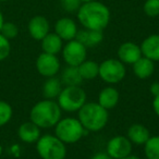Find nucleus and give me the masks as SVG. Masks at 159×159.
Returning a JSON list of instances; mask_svg holds the SVG:
<instances>
[{"label": "nucleus", "mask_w": 159, "mask_h": 159, "mask_svg": "<svg viewBox=\"0 0 159 159\" xmlns=\"http://www.w3.org/2000/svg\"><path fill=\"white\" fill-rule=\"evenodd\" d=\"M1 154H2V147H1V145H0V156H1Z\"/></svg>", "instance_id": "nucleus-36"}, {"label": "nucleus", "mask_w": 159, "mask_h": 159, "mask_svg": "<svg viewBox=\"0 0 159 159\" xmlns=\"http://www.w3.org/2000/svg\"><path fill=\"white\" fill-rule=\"evenodd\" d=\"M75 39L80 42L85 47H95L96 45L100 44L104 39L102 31H96V30L84 29L81 31H77Z\"/></svg>", "instance_id": "nucleus-15"}, {"label": "nucleus", "mask_w": 159, "mask_h": 159, "mask_svg": "<svg viewBox=\"0 0 159 159\" xmlns=\"http://www.w3.org/2000/svg\"><path fill=\"white\" fill-rule=\"evenodd\" d=\"M143 9L147 16L156 18L159 16V0H146Z\"/></svg>", "instance_id": "nucleus-27"}, {"label": "nucleus", "mask_w": 159, "mask_h": 159, "mask_svg": "<svg viewBox=\"0 0 159 159\" xmlns=\"http://www.w3.org/2000/svg\"><path fill=\"white\" fill-rule=\"evenodd\" d=\"M36 149L43 159H64L66 156V144L56 135L47 134L36 142Z\"/></svg>", "instance_id": "nucleus-4"}, {"label": "nucleus", "mask_w": 159, "mask_h": 159, "mask_svg": "<svg viewBox=\"0 0 159 159\" xmlns=\"http://www.w3.org/2000/svg\"><path fill=\"white\" fill-rule=\"evenodd\" d=\"M76 23L70 18H61L55 24V33L61 38L62 40H72L75 39L77 33Z\"/></svg>", "instance_id": "nucleus-11"}, {"label": "nucleus", "mask_w": 159, "mask_h": 159, "mask_svg": "<svg viewBox=\"0 0 159 159\" xmlns=\"http://www.w3.org/2000/svg\"><path fill=\"white\" fill-rule=\"evenodd\" d=\"M60 3H61V7L63 10H66V12H77V10L80 9L82 2L80 0H60Z\"/></svg>", "instance_id": "nucleus-29"}, {"label": "nucleus", "mask_w": 159, "mask_h": 159, "mask_svg": "<svg viewBox=\"0 0 159 159\" xmlns=\"http://www.w3.org/2000/svg\"><path fill=\"white\" fill-rule=\"evenodd\" d=\"M43 51L50 55H57L62 49V39L56 33H48L42 39Z\"/></svg>", "instance_id": "nucleus-19"}, {"label": "nucleus", "mask_w": 159, "mask_h": 159, "mask_svg": "<svg viewBox=\"0 0 159 159\" xmlns=\"http://www.w3.org/2000/svg\"><path fill=\"white\" fill-rule=\"evenodd\" d=\"M30 117L31 121L38 128H51L61 119V108L58 102L51 99H45L37 102L32 108Z\"/></svg>", "instance_id": "nucleus-2"}, {"label": "nucleus", "mask_w": 159, "mask_h": 159, "mask_svg": "<svg viewBox=\"0 0 159 159\" xmlns=\"http://www.w3.org/2000/svg\"><path fill=\"white\" fill-rule=\"evenodd\" d=\"M56 136L64 144L76 143L82 139L85 133V129L79 119L64 118L60 119L56 124Z\"/></svg>", "instance_id": "nucleus-5"}, {"label": "nucleus", "mask_w": 159, "mask_h": 159, "mask_svg": "<svg viewBox=\"0 0 159 159\" xmlns=\"http://www.w3.org/2000/svg\"><path fill=\"white\" fill-rule=\"evenodd\" d=\"M62 84L66 86H80L82 84L83 79L79 72L77 66H70L66 68L62 71L61 79H60Z\"/></svg>", "instance_id": "nucleus-22"}, {"label": "nucleus", "mask_w": 159, "mask_h": 159, "mask_svg": "<svg viewBox=\"0 0 159 159\" xmlns=\"http://www.w3.org/2000/svg\"><path fill=\"white\" fill-rule=\"evenodd\" d=\"M102 81L108 84H117L125 76V66L120 60L108 59L99 64V73Z\"/></svg>", "instance_id": "nucleus-7"}, {"label": "nucleus", "mask_w": 159, "mask_h": 159, "mask_svg": "<svg viewBox=\"0 0 159 159\" xmlns=\"http://www.w3.org/2000/svg\"><path fill=\"white\" fill-rule=\"evenodd\" d=\"M91 159H113V158H111L107 152H98V154L94 155Z\"/></svg>", "instance_id": "nucleus-31"}, {"label": "nucleus", "mask_w": 159, "mask_h": 159, "mask_svg": "<svg viewBox=\"0 0 159 159\" xmlns=\"http://www.w3.org/2000/svg\"><path fill=\"white\" fill-rule=\"evenodd\" d=\"M77 20L84 29L102 31L110 21V10L97 0L83 2L77 10Z\"/></svg>", "instance_id": "nucleus-1"}, {"label": "nucleus", "mask_w": 159, "mask_h": 159, "mask_svg": "<svg viewBox=\"0 0 159 159\" xmlns=\"http://www.w3.org/2000/svg\"><path fill=\"white\" fill-rule=\"evenodd\" d=\"M3 1H8V0H0V2H3Z\"/></svg>", "instance_id": "nucleus-37"}, {"label": "nucleus", "mask_w": 159, "mask_h": 159, "mask_svg": "<svg viewBox=\"0 0 159 159\" xmlns=\"http://www.w3.org/2000/svg\"><path fill=\"white\" fill-rule=\"evenodd\" d=\"M144 152L147 159H159V136H152L144 144Z\"/></svg>", "instance_id": "nucleus-24"}, {"label": "nucleus", "mask_w": 159, "mask_h": 159, "mask_svg": "<svg viewBox=\"0 0 159 159\" xmlns=\"http://www.w3.org/2000/svg\"><path fill=\"white\" fill-rule=\"evenodd\" d=\"M119 102V93L115 87H106L99 94L98 104L104 107L106 110L112 109Z\"/></svg>", "instance_id": "nucleus-18"}, {"label": "nucleus", "mask_w": 159, "mask_h": 159, "mask_svg": "<svg viewBox=\"0 0 159 159\" xmlns=\"http://www.w3.org/2000/svg\"><path fill=\"white\" fill-rule=\"evenodd\" d=\"M3 23H5V20H3V16H2V13H1V11H0V30H1V27H2Z\"/></svg>", "instance_id": "nucleus-33"}, {"label": "nucleus", "mask_w": 159, "mask_h": 159, "mask_svg": "<svg viewBox=\"0 0 159 159\" xmlns=\"http://www.w3.org/2000/svg\"><path fill=\"white\" fill-rule=\"evenodd\" d=\"M79 120L85 130L97 132L106 126L108 122V110L98 102H85L79 110Z\"/></svg>", "instance_id": "nucleus-3"}, {"label": "nucleus", "mask_w": 159, "mask_h": 159, "mask_svg": "<svg viewBox=\"0 0 159 159\" xmlns=\"http://www.w3.org/2000/svg\"><path fill=\"white\" fill-rule=\"evenodd\" d=\"M62 91V83L60 79L56 76L48 77L43 86V95L46 99H53L58 98L59 94Z\"/></svg>", "instance_id": "nucleus-21"}, {"label": "nucleus", "mask_w": 159, "mask_h": 159, "mask_svg": "<svg viewBox=\"0 0 159 159\" xmlns=\"http://www.w3.org/2000/svg\"><path fill=\"white\" fill-rule=\"evenodd\" d=\"M118 56L122 63L133 64L142 57L141 47L131 42L123 43L118 49Z\"/></svg>", "instance_id": "nucleus-12"}, {"label": "nucleus", "mask_w": 159, "mask_h": 159, "mask_svg": "<svg viewBox=\"0 0 159 159\" xmlns=\"http://www.w3.org/2000/svg\"><path fill=\"white\" fill-rule=\"evenodd\" d=\"M152 108H154V111L156 112V115L159 117V95L155 96V99L152 102Z\"/></svg>", "instance_id": "nucleus-32"}, {"label": "nucleus", "mask_w": 159, "mask_h": 159, "mask_svg": "<svg viewBox=\"0 0 159 159\" xmlns=\"http://www.w3.org/2000/svg\"><path fill=\"white\" fill-rule=\"evenodd\" d=\"M0 34L2 36H5L8 39H13L18 36L19 34V29L14 23L12 22H5L2 24V27L0 30Z\"/></svg>", "instance_id": "nucleus-26"}, {"label": "nucleus", "mask_w": 159, "mask_h": 159, "mask_svg": "<svg viewBox=\"0 0 159 159\" xmlns=\"http://www.w3.org/2000/svg\"><path fill=\"white\" fill-rule=\"evenodd\" d=\"M150 93L154 96L159 95V82H155L150 85Z\"/></svg>", "instance_id": "nucleus-30"}, {"label": "nucleus", "mask_w": 159, "mask_h": 159, "mask_svg": "<svg viewBox=\"0 0 159 159\" xmlns=\"http://www.w3.org/2000/svg\"><path fill=\"white\" fill-rule=\"evenodd\" d=\"M49 22L45 16H35L29 22V33L35 40H42L49 33Z\"/></svg>", "instance_id": "nucleus-13"}, {"label": "nucleus", "mask_w": 159, "mask_h": 159, "mask_svg": "<svg viewBox=\"0 0 159 159\" xmlns=\"http://www.w3.org/2000/svg\"><path fill=\"white\" fill-rule=\"evenodd\" d=\"M122 159H141V158L137 156H133V155H129V156L124 157V158H122Z\"/></svg>", "instance_id": "nucleus-34"}, {"label": "nucleus", "mask_w": 159, "mask_h": 159, "mask_svg": "<svg viewBox=\"0 0 159 159\" xmlns=\"http://www.w3.org/2000/svg\"><path fill=\"white\" fill-rule=\"evenodd\" d=\"M132 143L125 136H115L107 144V154L113 159H122L131 155Z\"/></svg>", "instance_id": "nucleus-9"}, {"label": "nucleus", "mask_w": 159, "mask_h": 159, "mask_svg": "<svg viewBox=\"0 0 159 159\" xmlns=\"http://www.w3.org/2000/svg\"><path fill=\"white\" fill-rule=\"evenodd\" d=\"M79 72L83 80H93L98 76L99 64L93 60H85L77 66Z\"/></svg>", "instance_id": "nucleus-23"}, {"label": "nucleus", "mask_w": 159, "mask_h": 159, "mask_svg": "<svg viewBox=\"0 0 159 159\" xmlns=\"http://www.w3.org/2000/svg\"><path fill=\"white\" fill-rule=\"evenodd\" d=\"M40 128H38L35 123H33L32 121L25 122V123L21 124L20 128L18 130L19 137L21 139V141H23L24 143H36L38 141V139L40 137Z\"/></svg>", "instance_id": "nucleus-16"}, {"label": "nucleus", "mask_w": 159, "mask_h": 159, "mask_svg": "<svg viewBox=\"0 0 159 159\" xmlns=\"http://www.w3.org/2000/svg\"><path fill=\"white\" fill-rule=\"evenodd\" d=\"M86 47L76 39L69 40L62 49V57L70 66H79L86 60Z\"/></svg>", "instance_id": "nucleus-8"}, {"label": "nucleus", "mask_w": 159, "mask_h": 159, "mask_svg": "<svg viewBox=\"0 0 159 159\" xmlns=\"http://www.w3.org/2000/svg\"><path fill=\"white\" fill-rule=\"evenodd\" d=\"M80 1H81V2H89V1H93V0H80Z\"/></svg>", "instance_id": "nucleus-35"}, {"label": "nucleus", "mask_w": 159, "mask_h": 159, "mask_svg": "<svg viewBox=\"0 0 159 159\" xmlns=\"http://www.w3.org/2000/svg\"><path fill=\"white\" fill-rule=\"evenodd\" d=\"M142 55L152 61H159V34L146 37L141 46Z\"/></svg>", "instance_id": "nucleus-14"}, {"label": "nucleus", "mask_w": 159, "mask_h": 159, "mask_svg": "<svg viewBox=\"0 0 159 159\" xmlns=\"http://www.w3.org/2000/svg\"><path fill=\"white\" fill-rule=\"evenodd\" d=\"M11 51V45L10 40L0 34V61L7 59Z\"/></svg>", "instance_id": "nucleus-28"}, {"label": "nucleus", "mask_w": 159, "mask_h": 159, "mask_svg": "<svg viewBox=\"0 0 159 159\" xmlns=\"http://www.w3.org/2000/svg\"><path fill=\"white\" fill-rule=\"evenodd\" d=\"M86 102V94L80 86H66L58 96V105L64 111H79Z\"/></svg>", "instance_id": "nucleus-6"}, {"label": "nucleus", "mask_w": 159, "mask_h": 159, "mask_svg": "<svg viewBox=\"0 0 159 159\" xmlns=\"http://www.w3.org/2000/svg\"><path fill=\"white\" fill-rule=\"evenodd\" d=\"M12 108L8 102L0 100V126H3L11 120L12 118Z\"/></svg>", "instance_id": "nucleus-25"}, {"label": "nucleus", "mask_w": 159, "mask_h": 159, "mask_svg": "<svg viewBox=\"0 0 159 159\" xmlns=\"http://www.w3.org/2000/svg\"><path fill=\"white\" fill-rule=\"evenodd\" d=\"M36 68L39 74L46 77L56 76L60 70V61L56 55L43 52L36 60Z\"/></svg>", "instance_id": "nucleus-10"}, {"label": "nucleus", "mask_w": 159, "mask_h": 159, "mask_svg": "<svg viewBox=\"0 0 159 159\" xmlns=\"http://www.w3.org/2000/svg\"><path fill=\"white\" fill-rule=\"evenodd\" d=\"M150 137L149 131L143 124H133L128 130V139L135 145H144Z\"/></svg>", "instance_id": "nucleus-17"}, {"label": "nucleus", "mask_w": 159, "mask_h": 159, "mask_svg": "<svg viewBox=\"0 0 159 159\" xmlns=\"http://www.w3.org/2000/svg\"><path fill=\"white\" fill-rule=\"evenodd\" d=\"M154 61L146 57H141L136 62L133 63V71L139 79H147L154 73Z\"/></svg>", "instance_id": "nucleus-20"}]
</instances>
